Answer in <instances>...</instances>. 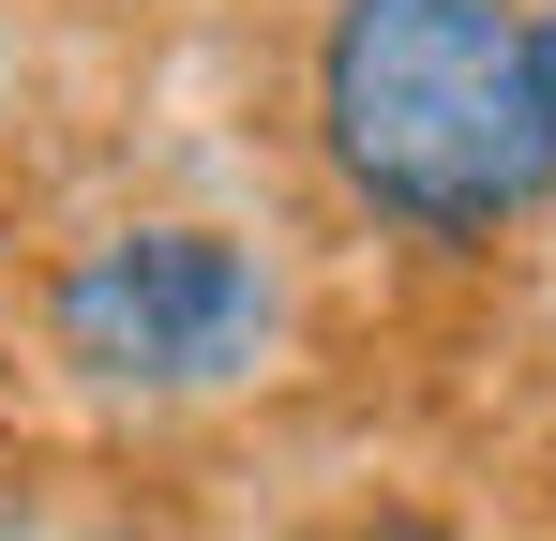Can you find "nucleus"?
I'll return each mask as SVG.
<instances>
[{"mask_svg": "<svg viewBox=\"0 0 556 541\" xmlns=\"http://www.w3.org/2000/svg\"><path fill=\"white\" fill-rule=\"evenodd\" d=\"M316 136L362 211L421 241H496L556 196L542 46L527 0H331L316 30Z\"/></svg>", "mask_w": 556, "mask_h": 541, "instance_id": "f257e3e1", "label": "nucleus"}, {"mask_svg": "<svg viewBox=\"0 0 556 541\" xmlns=\"http://www.w3.org/2000/svg\"><path fill=\"white\" fill-rule=\"evenodd\" d=\"M46 331L76 376L105 391H226V376H256L286 331V286L256 241H226V226H105L76 241V270L46 286Z\"/></svg>", "mask_w": 556, "mask_h": 541, "instance_id": "f03ea898", "label": "nucleus"}, {"mask_svg": "<svg viewBox=\"0 0 556 541\" xmlns=\"http://www.w3.org/2000/svg\"><path fill=\"white\" fill-rule=\"evenodd\" d=\"M527 46H542V121H556V0L527 15Z\"/></svg>", "mask_w": 556, "mask_h": 541, "instance_id": "7ed1b4c3", "label": "nucleus"}, {"mask_svg": "<svg viewBox=\"0 0 556 541\" xmlns=\"http://www.w3.org/2000/svg\"><path fill=\"white\" fill-rule=\"evenodd\" d=\"M376 541H437V527H376Z\"/></svg>", "mask_w": 556, "mask_h": 541, "instance_id": "20e7f679", "label": "nucleus"}]
</instances>
